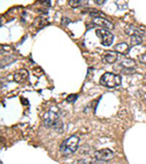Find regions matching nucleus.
<instances>
[{
	"mask_svg": "<svg viewBox=\"0 0 146 164\" xmlns=\"http://www.w3.org/2000/svg\"><path fill=\"white\" fill-rule=\"evenodd\" d=\"M44 125L48 128H53L57 133H63L64 131V125L60 116L57 115L53 110H49L44 115Z\"/></svg>",
	"mask_w": 146,
	"mask_h": 164,
	"instance_id": "obj_1",
	"label": "nucleus"
},
{
	"mask_svg": "<svg viewBox=\"0 0 146 164\" xmlns=\"http://www.w3.org/2000/svg\"><path fill=\"white\" fill-rule=\"evenodd\" d=\"M80 141L81 140L77 136H71L68 139L63 141L60 147V152L65 156L72 155L77 150Z\"/></svg>",
	"mask_w": 146,
	"mask_h": 164,
	"instance_id": "obj_2",
	"label": "nucleus"
},
{
	"mask_svg": "<svg viewBox=\"0 0 146 164\" xmlns=\"http://www.w3.org/2000/svg\"><path fill=\"white\" fill-rule=\"evenodd\" d=\"M122 83V77L119 74L105 73L100 79V84L108 88H115Z\"/></svg>",
	"mask_w": 146,
	"mask_h": 164,
	"instance_id": "obj_3",
	"label": "nucleus"
},
{
	"mask_svg": "<svg viewBox=\"0 0 146 164\" xmlns=\"http://www.w3.org/2000/svg\"><path fill=\"white\" fill-rule=\"evenodd\" d=\"M95 33L99 38L101 45L104 46H110L112 45L114 41V35L110 31H108L107 29H98Z\"/></svg>",
	"mask_w": 146,
	"mask_h": 164,
	"instance_id": "obj_4",
	"label": "nucleus"
},
{
	"mask_svg": "<svg viewBox=\"0 0 146 164\" xmlns=\"http://www.w3.org/2000/svg\"><path fill=\"white\" fill-rule=\"evenodd\" d=\"M114 152L110 148H103L97 150L95 153V157L96 160L102 161H109L114 158Z\"/></svg>",
	"mask_w": 146,
	"mask_h": 164,
	"instance_id": "obj_5",
	"label": "nucleus"
},
{
	"mask_svg": "<svg viewBox=\"0 0 146 164\" xmlns=\"http://www.w3.org/2000/svg\"><path fill=\"white\" fill-rule=\"evenodd\" d=\"M117 59V54L116 52L107 51L101 55V60L106 64H113Z\"/></svg>",
	"mask_w": 146,
	"mask_h": 164,
	"instance_id": "obj_6",
	"label": "nucleus"
},
{
	"mask_svg": "<svg viewBox=\"0 0 146 164\" xmlns=\"http://www.w3.org/2000/svg\"><path fill=\"white\" fill-rule=\"evenodd\" d=\"M125 33L130 37H143L144 35V32L141 30L139 27H137L135 25H129L125 29Z\"/></svg>",
	"mask_w": 146,
	"mask_h": 164,
	"instance_id": "obj_7",
	"label": "nucleus"
},
{
	"mask_svg": "<svg viewBox=\"0 0 146 164\" xmlns=\"http://www.w3.org/2000/svg\"><path fill=\"white\" fill-rule=\"evenodd\" d=\"M94 24L95 25H99L101 27H104L107 29H113L114 28V24L112 22H110V20H108L105 18H102V17H97V18H95L93 19Z\"/></svg>",
	"mask_w": 146,
	"mask_h": 164,
	"instance_id": "obj_8",
	"label": "nucleus"
},
{
	"mask_svg": "<svg viewBox=\"0 0 146 164\" xmlns=\"http://www.w3.org/2000/svg\"><path fill=\"white\" fill-rule=\"evenodd\" d=\"M29 73L28 71L24 68H22V69L18 70L17 72H15V74L13 75V78H14V80L18 83H21V82L24 81L26 79L28 78Z\"/></svg>",
	"mask_w": 146,
	"mask_h": 164,
	"instance_id": "obj_9",
	"label": "nucleus"
},
{
	"mask_svg": "<svg viewBox=\"0 0 146 164\" xmlns=\"http://www.w3.org/2000/svg\"><path fill=\"white\" fill-rule=\"evenodd\" d=\"M130 46L127 43H119L117 45H116L114 46V50L116 54H122V55H125L129 52H130Z\"/></svg>",
	"mask_w": 146,
	"mask_h": 164,
	"instance_id": "obj_10",
	"label": "nucleus"
},
{
	"mask_svg": "<svg viewBox=\"0 0 146 164\" xmlns=\"http://www.w3.org/2000/svg\"><path fill=\"white\" fill-rule=\"evenodd\" d=\"M136 61L131 59H123L122 61L120 62L119 66H121L122 69H134L136 66Z\"/></svg>",
	"mask_w": 146,
	"mask_h": 164,
	"instance_id": "obj_11",
	"label": "nucleus"
},
{
	"mask_svg": "<svg viewBox=\"0 0 146 164\" xmlns=\"http://www.w3.org/2000/svg\"><path fill=\"white\" fill-rule=\"evenodd\" d=\"M68 3L71 7H73V8H78V7H81V6L85 5V4L88 3V1H82V0H80V1H78V0H72V1H69Z\"/></svg>",
	"mask_w": 146,
	"mask_h": 164,
	"instance_id": "obj_12",
	"label": "nucleus"
},
{
	"mask_svg": "<svg viewBox=\"0 0 146 164\" xmlns=\"http://www.w3.org/2000/svg\"><path fill=\"white\" fill-rule=\"evenodd\" d=\"M130 43H131V45H140L141 43L143 42L142 37H138V36H136V37H130Z\"/></svg>",
	"mask_w": 146,
	"mask_h": 164,
	"instance_id": "obj_13",
	"label": "nucleus"
},
{
	"mask_svg": "<svg viewBox=\"0 0 146 164\" xmlns=\"http://www.w3.org/2000/svg\"><path fill=\"white\" fill-rule=\"evenodd\" d=\"M89 15L90 16H93V18H97V17H100V15H102L104 16V14L101 12H99L98 10H95V9H90L89 11Z\"/></svg>",
	"mask_w": 146,
	"mask_h": 164,
	"instance_id": "obj_14",
	"label": "nucleus"
},
{
	"mask_svg": "<svg viewBox=\"0 0 146 164\" xmlns=\"http://www.w3.org/2000/svg\"><path fill=\"white\" fill-rule=\"evenodd\" d=\"M77 98H78L77 95H70L67 98V101H68V102H69V103L74 102V101H75V100H77Z\"/></svg>",
	"mask_w": 146,
	"mask_h": 164,
	"instance_id": "obj_15",
	"label": "nucleus"
},
{
	"mask_svg": "<svg viewBox=\"0 0 146 164\" xmlns=\"http://www.w3.org/2000/svg\"><path fill=\"white\" fill-rule=\"evenodd\" d=\"M138 60L140 63H142L143 65H146V54H143L138 56Z\"/></svg>",
	"mask_w": 146,
	"mask_h": 164,
	"instance_id": "obj_16",
	"label": "nucleus"
},
{
	"mask_svg": "<svg viewBox=\"0 0 146 164\" xmlns=\"http://www.w3.org/2000/svg\"><path fill=\"white\" fill-rule=\"evenodd\" d=\"M106 161H99V160H95L93 161H91V163L90 164H105Z\"/></svg>",
	"mask_w": 146,
	"mask_h": 164,
	"instance_id": "obj_17",
	"label": "nucleus"
},
{
	"mask_svg": "<svg viewBox=\"0 0 146 164\" xmlns=\"http://www.w3.org/2000/svg\"><path fill=\"white\" fill-rule=\"evenodd\" d=\"M105 2H106L105 0H102V1H99V0H95V4H98V5H102V4H104Z\"/></svg>",
	"mask_w": 146,
	"mask_h": 164,
	"instance_id": "obj_18",
	"label": "nucleus"
},
{
	"mask_svg": "<svg viewBox=\"0 0 146 164\" xmlns=\"http://www.w3.org/2000/svg\"><path fill=\"white\" fill-rule=\"evenodd\" d=\"M77 164H89V162L86 160H84V159H81V160L78 161Z\"/></svg>",
	"mask_w": 146,
	"mask_h": 164,
	"instance_id": "obj_19",
	"label": "nucleus"
},
{
	"mask_svg": "<svg viewBox=\"0 0 146 164\" xmlns=\"http://www.w3.org/2000/svg\"><path fill=\"white\" fill-rule=\"evenodd\" d=\"M145 79H146V74H145Z\"/></svg>",
	"mask_w": 146,
	"mask_h": 164,
	"instance_id": "obj_20",
	"label": "nucleus"
}]
</instances>
